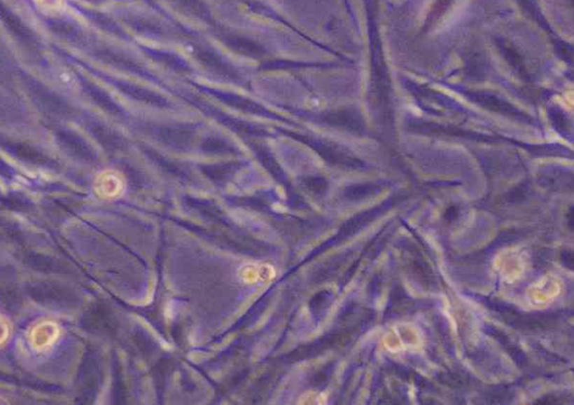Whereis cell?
I'll return each instance as SVG.
<instances>
[{"label":"cell","instance_id":"277c9868","mask_svg":"<svg viewBox=\"0 0 574 405\" xmlns=\"http://www.w3.org/2000/svg\"><path fill=\"white\" fill-rule=\"evenodd\" d=\"M34 1L46 11H57L63 5V0H34Z\"/></svg>","mask_w":574,"mask_h":405},{"label":"cell","instance_id":"5b68a950","mask_svg":"<svg viewBox=\"0 0 574 405\" xmlns=\"http://www.w3.org/2000/svg\"><path fill=\"white\" fill-rule=\"evenodd\" d=\"M561 259H562V262L564 263L566 268H570V270L573 268V255H572L571 252H563Z\"/></svg>","mask_w":574,"mask_h":405},{"label":"cell","instance_id":"6da1fadb","mask_svg":"<svg viewBox=\"0 0 574 405\" xmlns=\"http://www.w3.org/2000/svg\"><path fill=\"white\" fill-rule=\"evenodd\" d=\"M501 315L505 320L514 327L522 330H542L545 329L552 324L550 317L544 315H522L516 313L512 310L507 309L501 311Z\"/></svg>","mask_w":574,"mask_h":405},{"label":"cell","instance_id":"7a4b0ae2","mask_svg":"<svg viewBox=\"0 0 574 405\" xmlns=\"http://www.w3.org/2000/svg\"><path fill=\"white\" fill-rule=\"evenodd\" d=\"M125 181L119 173L108 171L102 173L96 181V190L102 198H115L122 193Z\"/></svg>","mask_w":574,"mask_h":405},{"label":"cell","instance_id":"3957f363","mask_svg":"<svg viewBox=\"0 0 574 405\" xmlns=\"http://www.w3.org/2000/svg\"><path fill=\"white\" fill-rule=\"evenodd\" d=\"M240 280L244 283H259L270 282L275 277V270L268 264L244 265L239 270Z\"/></svg>","mask_w":574,"mask_h":405}]
</instances>
